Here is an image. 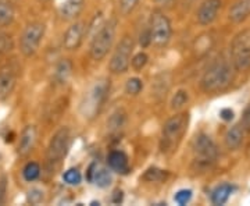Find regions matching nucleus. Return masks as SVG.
<instances>
[{
    "instance_id": "f257e3e1",
    "label": "nucleus",
    "mask_w": 250,
    "mask_h": 206,
    "mask_svg": "<svg viewBox=\"0 0 250 206\" xmlns=\"http://www.w3.org/2000/svg\"><path fill=\"white\" fill-rule=\"evenodd\" d=\"M233 81V66L224 59H218L208 66L202 80L200 87L206 93H218L225 91Z\"/></svg>"
},
{
    "instance_id": "f03ea898",
    "label": "nucleus",
    "mask_w": 250,
    "mask_h": 206,
    "mask_svg": "<svg viewBox=\"0 0 250 206\" xmlns=\"http://www.w3.org/2000/svg\"><path fill=\"white\" fill-rule=\"evenodd\" d=\"M189 114L178 113L170 117L161 128L160 135V151L163 155H171L177 151L179 142L182 141L184 135L188 130Z\"/></svg>"
},
{
    "instance_id": "7ed1b4c3",
    "label": "nucleus",
    "mask_w": 250,
    "mask_h": 206,
    "mask_svg": "<svg viewBox=\"0 0 250 206\" xmlns=\"http://www.w3.org/2000/svg\"><path fill=\"white\" fill-rule=\"evenodd\" d=\"M110 92V81L107 78H100L95 81L88 92H85L81 100L80 112L82 116L88 120H92L98 116L100 109L106 103Z\"/></svg>"
},
{
    "instance_id": "20e7f679",
    "label": "nucleus",
    "mask_w": 250,
    "mask_h": 206,
    "mask_svg": "<svg viewBox=\"0 0 250 206\" xmlns=\"http://www.w3.org/2000/svg\"><path fill=\"white\" fill-rule=\"evenodd\" d=\"M117 31V20L111 18L107 23H103V25L99 28V31L92 36L89 46L90 57L95 62L103 60L107 53L110 52L111 46L114 44V38H116Z\"/></svg>"
},
{
    "instance_id": "39448f33",
    "label": "nucleus",
    "mask_w": 250,
    "mask_h": 206,
    "mask_svg": "<svg viewBox=\"0 0 250 206\" xmlns=\"http://www.w3.org/2000/svg\"><path fill=\"white\" fill-rule=\"evenodd\" d=\"M231 62L236 71H248L250 69V28L238 32L231 44Z\"/></svg>"
},
{
    "instance_id": "423d86ee",
    "label": "nucleus",
    "mask_w": 250,
    "mask_h": 206,
    "mask_svg": "<svg viewBox=\"0 0 250 206\" xmlns=\"http://www.w3.org/2000/svg\"><path fill=\"white\" fill-rule=\"evenodd\" d=\"M46 34V25L41 21L29 23L20 36V52L25 57L35 56Z\"/></svg>"
},
{
    "instance_id": "0eeeda50",
    "label": "nucleus",
    "mask_w": 250,
    "mask_h": 206,
    "mask_svg": "<svg viewBox=\"0 0 250 206\" xmlns=\"http://www.w3.org/2000/svg\"><path fill=\"white\" fill-rule=\"evenodd\" d=\"M193 152H195V163L197 164V169L205 170L207 167H210L217 159V146L214 141L211 139V137L207 134H197L193 139Z\"/></svg>"
},
{
    "instance_id": "6e6552de",
    "label": "nucleus",
    "mask_w": 250,
    "mask_h": 206,
    "mask_svg": "<svg viewBox=\"0 0 250 206\" xmlns=\"http://www.w3.org/2000/svg\"><path fill=\"white\" fill-rule=\"evenodd\" d=\"M135 42L132 36L125 35L118 44L113 52V56L108 63V70L113 74H124L131 64L132 53H134Z\"/></svg>"
},
{
    "instance_id": "1a4fd4ad",
    "label": "nucleus",
    "mask_w": 250,
    "mask_h": 206,
    "mask_svg": "<svg viewBox=\"0 0 250 206\" xmlns=\"http://www.w3.org/2000/svg\"><path fill=\"white\" fill-rule=\"evenodd\" d=\"M149 32H150V44L153 46L160 49L168 45L172 36V27L168 17L161 11H154L150 20Z\"/></svg>"
},
{
    "instance_id": "9d476101",
    "label": "nucleus",
    "mask_w": 250,
    "mask_h": 206,
    "mask_svg": "<svg viewBox=\"0 0 250 206\" xmlns=\"http://www.w3.org/2000/svg\"><path fill=\"white\" fill-rule=\"evenodd\" d=\"M71 143V133L67 127L57 130L47 145L46 159L49 164H57L67 156Z\"/></svg>"
},
{
    "instance_id": "9b49d317",
    "label": "nucleus",
    "mask_w": 250,
    "mask_h": 206,
    "mask_svg": "<svg viewBox=\"0 0 250 206\" xmlns=\"http://www.w3.org/2000/svg\"><path fill=\"white\" fill-rule=\"evenodd\" d=\"M86 34V28L82 21H77L72 25L67 28L65 34L62 36V47L68 52L77 50L82 44L83 38Z\"/></svg>"
},
{
    "instance_id": "f8f14e48",
    "label": "nucleus",
    "mask_w": 250,
    "mask_h": 206,
    "mask_svg": "<svg viewBox=\"0 0 250 206\" xmlns=\"http://www.w3.org/2000/svg\"><path fill=\"white\" fill-rule=\"evenodd\" d=\"M223 1L221 0H203L196 13V20L200 25H210L218 17Z\"/></svg>"
},
{
    "instance_id": "ddd939ff",
    "label": "nucleus",
    "mask_w": 250,
    "mask_h": 206,
    "mask_svg": "<svg viewBox=\"0 0 250 206\" xmlns=\"http://www.w3.org/2000/svg\"><path fill=\"white\" fill-rule=\"evenodd\" d=\"M17 85V71L11 66L0 69V102L6 100Z\"/></svg>"
},
{
    "instance_id": "4468645a",
    "label": "nucleus",
    "mask_w": 250,
    "mask_h": 206,
    "mask_svg": "<svg viewBox=\"0 0 250 206\" xmlns=\"http://www.w3.org/2000/svg\"><path fill=\"white\" fill-rule=\"evenodd\" d=\"M36 143V128L35 126H25L20 134L17 145V153L20 156H27L34 149Z\"/></svg>"
},
{
    "instance_id": "2eb2a0df",
    "label": "nucleus",
    "mask_w": 250,
    "mask_h": 206,
    "mask_svg": "<svg viewBox=\"0 0 250 206\" xmlns=\"http://www.w3.org/2000/svg\"><path fill=\"white\" fill-rule=\"evenodd\" d=\"M88 180L100 188H106L113 183V176H111V171L106 167L99 166V164H92L88 173Z\"/></svg>"
},
{
    "instance_id": "dca6fc26",
    "label": "nucleus",
    "mask_w": 250,
    "mask_h": 206,
    "mask_svg": "<svg viewBox=\"0 0 250 206\" xmlns=\"http://www.w3.org/2000/svg\"><path fill=\"white\" fill-rule=\"evenodd\" d=\"M85 0H65L59 7V16L64 21H74L83 10Z\"/></svg>"
},
{
    "instance_id": "f3484780",
    "label": "nucleus",
    "mask_w": 250,
    "mask_h": 206,
    "mask_svg": "<svg viewBox=\"0 0 250 206\" xmlns=\"http://www.w3.org/2000/svg\"><path fill=\"white\" fill-rule=\"evenodd\" d=\"M250 17V0H236L229 9L228 18L233 24H241Z\"/></svg>"
},
{
    "instance_id": "a211bd4d",
    "label": "nucleus",
    "mask_w": 250,
    "mask_h": 206,
    "mask_svg": "<svg viewBox=\"0 0 250 206\" xmlns=\"http://www.w3.org/2000/svg\"><path fill=\"white\" fill-rule=\"evenodd\" d=\"M107 164L110 170L120 173V174H126L129 171L128 156L121 151H113V152L108 153Z\"/></svg>"
},
{
    "instance_id": "6ab92c4d",
    "label": "nucleus",
    "mask_w": 250,
    "mask_h": 206,
    "mask_svg": "<svg viewBox=\"0 0 250 206\" xmlns=\"http://www.w3.org/2000/svg\"><path fill=\"white\" fill-rule=\"evenodd\" d=\"M72 75V63L68 59L60 60L53 71V82L56 85H65Z\"/></svg>"
},
{
    "instance_id": "aec40b11",
    "label": "nucleus",
    "mask_w": 250,
    "mask_h": 206,
    "mask_svg": "<svg viewBox=\"0 0 250 206\" xmlns=\"http://www.w3.org/2000/svg\"><path fill=\"white\" fill-rule=\"evenodd\" d=\"M243 135H245V128L242 124H235L232 126L225 134V145L228 149L235 151L238 149L243 142Z\"/></svg>"
},
{
    "instance_id": "412c9836",
    "label": "nucleus",
    "mask_w": 250,
    "mask_h": 206,
    "mask_svg": "<svg viewBox=\"0 0 250 206\" xmlns=\"http://www.w3.org/2000/svg\"><path fill=\"white\" fill-rule=\"evenodd\" d=\"M16 10L7 0H0V28L9 27L14 21Z\"/></svg>"
},
{
    "instance_id": "4be33fe9",
    "label": "nucleus",
    "mask_w": 250,
    "mask_h": 206,
    "mask_svg": "<svg viewBox=\"0 0 250 206\" xmlns=\"http://www.w3.org/2000/svg\"><path fill=\"white\" fill-rule=\"evenodd\" d=\"M233 187L231 184H221L211 192V202L214 205H224L232 195Z\"/></svg>"
},
{
    "instance_id": "5701e85b",
    "label": "nucleus",
    "mask_w": 250,
    "mask_h": 206,
    "mask_svg": "<svg viewBox=\"0 0 250 206\" xmlns=\"http://www.w3.org/2000/svg\"><path fill=\"white\" fill-rule=\"evenodd\" d=\"M41 176V166L36 161H28L22 169V177L27 183H32L39 179Z\"/></svg>"
},
{
    "instance_id": "b1692460",
    "label": "nucleus",
    "mask_w": 250,
    "mask_h": 206,
    "mask_svg": "<svg viewBox=\"0 0 250 206\" xmlns=\"http://www.w3.org/2000/svg\"><path fill=\"white\" fill-rule=\"evenodd\" d=\"M14 49V39L10 34L0 29V56H6L13 52Z\"/></svg>"
},
{
    "instance_id": "393cba45",
    "label": "nucleus",
    "mask_w": 250,
    "mask_h": 206,
    "mask_svg": "<svg viewBox=\"0 0 250 206\" xmlns=\"http://www.w3.org/2000/svg\"><path fill=\"white\" fill-rule=\"evenodd\" d=\"M167 177V173L164 170H160L157 167H150L149 170H146V173L143 174L142 179L145 181H149V183H156V181H163Z\"/></svg>"
},
{
    "instance_id": "a878e982",
    "label": "nucleus",
    "mask_w": 250,
    "mask_h": 206,
    "mask_svg": "<svg viewBox=\"0 0 250 206\" xmlns=\"http://www.w3.org/2000/svg\"><path fill=\"white\" fill-rule=\"evenodd\" d=\"M188 102V92L187 91H182L179 90L175 92V95L172 96L171 99V109L172 110H179V109H182L185 105H187Z\"/></svg>"
},
{
    "instance_id": "bb28decb",
    "label": "nucleus",
    "mask_w": 250,
    "mask_h": 206,
    "mask_svg": "<svg viewBox=\"0 0 250 206\" xmlns=\"http://www.w3.org/2000/svg\"><path fill=\"white\" fill-rule=\"evenodd\" d=\"M62 180L68 184V185H78L82 180V174L78 169H68L67 171H64L62 174Z\"/></svg>"
},
{
    "instance_id": "cd10ccee",
    "label": "nucleus",
    "mask_w": 250,
    "mask_h": 206,
    "mask_svg": "<svg viewBox=\"0 0 250 206\" xmlns=\"http://www.w3.org/2000/svg\"><path fill=\"white\" fill-rule=\"evenodd\" d=\"M143 90V82L142 80H139V78H129V80L126 81V84H125V92L128 93V95H138V93H141V91Z\"/></svg>"
},
{
    "instance_id": "c85d7f7f",
    "label": "nucleus",
    "mask_w": 250,
    "mask_h": 206,
    "mask_svg": "<svg viewBox=\"0 0 250 206\" xmlns=\"http://www.w3.org/2000/svg\"><path fill=\"white\" fill-rule=\"evenodd\" d=\"M147 62H149V56L145 52H139V53H136L131 59V64L129 66L134 69L135 71H141V70L145 69V66L147 64Z\"/></svg>"
},
{
    "instance_id": "c756f323",
    "label": "nucleus",
    "mask_w": 250,
    "mask_h": 206,
    "mask_svg": "<svg viewBox=\"0 0 250 206\" xmlns=\"http://www.w3.org/2000/svg\"><path fill=\"white\" fill-rule=\"evenodd\" d=\"M124 121H125V114L123 112H117L114 113L111 118H110V121H108V127H110V130L111 131H114V130H120L121 127L124 126Z\"/></svg>"
},
{
    "instance_id": "7c9ffc66",
    "label": "nucleus",
    "mask_w": 250,
    "mask_h": 206,
    "mask_svg": "<svg viewBox=\"0 0 250 206\" xmlns=\"http://www.w3.org/2000/svg\"><path fill=\"white\" fill-rule=\"evenodd\" d=\"M43 201V191L38 188H32L28 191L27 202L31 205H38Z\"/></svg>"
},
{
    "instance_id": "2f4dec72",
    "label": "nucleus",
    "mask_w": 250,
    "mask_h": 206,
    "mask_svg": "<svg viewBox=\"0 0 250 206\" xmlns=\"http://www.w3.org/2000/svg\"><path fill=\"white\" fill-rule=\"evenodd\" d=\"M190 199H192V191L190 189H179L178 192L174 195V201L178 205H187Z\"/></svg>"
},
{
    "instance_id": "473e14b6",
    "label": "nucleus",
    "mask_w": 250,
    "mask_h": 206,
    "mask_svg": "<svg viewBox=\"0 0 250 206\" xmlns=\"http://www.w3.org/2000/svg\"><path fill=\"white\" fill-rule=\"evenodd\" d=\"M138 3H139V0H120V10L124 16H126L134 11Z\"/></svg>"
},
{
    "instance_id": "72a5a7b5",
    "label": "nucleus",
    "mask_w": 250,
    "mask_h": 206,
    "mask_svg": "<svg viewBox=\"0 0 250 206\" xmlns=\"http://www.w3.org/2000/svg\"><path fill=\"white\" fill-rule=\"evenodd\" d=\"M7 194V179L4 176H0V205L4 204Z\"/></svg>"
},
{
    "instance_id": "f704fd0d",
    "label": "nucleus",
    "mask_w": 250,
    "mask_h": 206,
    "mask_svg": "<svg viewBox=\"0 0 250 206\" xmlns=\"http://www.w3.org/2000/svg\"><path fill=\"white\" fill-rule=\"evenodd\" d=\"M139 44H141L143 47L152 45V44H150V32H149V28H147V29H146L143 34H141V38H139Z\"/></svg>"
},
{
    "instance_id": "c9c22d12",
    "label": "nucleus",
    "mask_w": 250,
    "mask_h": 206,
    "mask_svg": "<svg viewBox=\"0 0 250 206\" xmlns=\"http://www.w3.org/2000/svg\"><path fill=\"white\" fill-rule=\"evenodd\" d=\"M242 127L245 128V130H250V106L246 110H245V113H243V117H242Z\"/></svg>"
},
{
    "instance_id": "e433bc0d",
    "label": "nucleus",
    "mask_w": 250,
    "mask_h": 206,
    "mask_svg": "<svg viewBox=\"0 0 250 206\" xmlns=\"http://www.w3.org/2000/svg\"><path fill=\"white\" fill-rule=\"evenodd\" d=\"M220 117L223 118L224 121H231L233 118V110L232 109H223L220 112Z\"/></svg>"
},
{
    "instance_id": "4c0bfd02",
    "label": "nucleus",
    "mask_w": 250,
    "mask_h": 206,
    "mask_svg": "<svg viewBox=\"0 0 250 206\" xmlns=\"http://www.w3.org/2000/svg\"><path fill=\"white\" fill-rule=\"evenodd\" d=\"M156 3H159V4H163V3H168L171 0H154Z\"/></svg>"
},
{
    "instance_id": "58836bf2",
    "label": "nucleus",
    "mask_w": 250,
    "mask_h": 206,
    "mask_svg": "<svg viewBox=\"0 0 250 206\" xmlns=\"http://www.w3.org/2000/svg\"><path fill=\"white\" fill-rule=\"evenodd\" d=\"M41 1H45L46 3V1H50V0H41Z\"/></svg>"
}]
</instances>
